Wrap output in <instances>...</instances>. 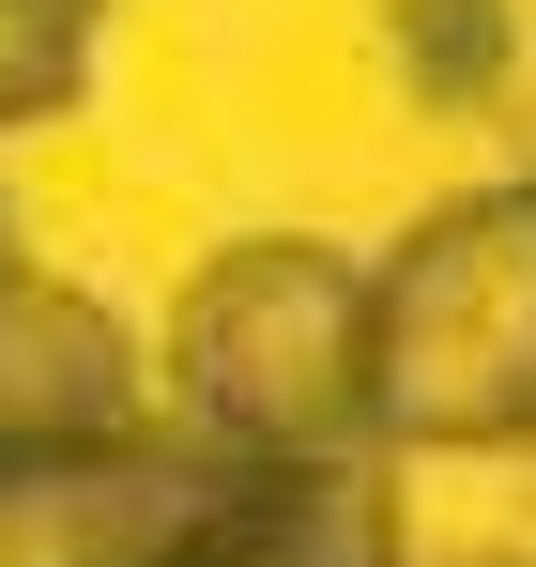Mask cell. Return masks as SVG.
<instances>
[{
  "label": "cell",
  "instance_id": "6da1fadb",
  "mask_svg": "<svg viewBox=\"0 0 536 567\" xmlns=\"http://www.w3.org/2000/svg\"><path fill=\"white\" fill-rule=\"evenodd\" d=\"M368 445H536V169L414 215V246L368 261Z\"/></svg>",
  "mask_w": 536,
  "mask_h": 567
},
{
  "label": "cell",
  "instance_id": "7a4b0ae2",
  "mask_svg": "<svg viewBox=\"0 0 536 567\" xmlns=\"http://www.w3.org/2000/svg\"><path fill=\"white\" fill-rule=\"evenodd\" d=\"M169 383L230 461H368V261L338 246H230L169 322Z\"/></svg>",
  "mask_w": 536,
  "mask_h": 567
},
{
  "label": "cell",
  "instance_id": "3957f363",
  "mask_svg": "<svg viewBox=\"0 0 536 567\" xmlns=\"http://www.w3.org/2000/svg\"><path fill=\"white\" fill-rule=\"evenodd\" d=\"M230 445L107 430V445H0V567H169L230 506Z\"/></svg>",
  "mask_w": 536,
  "mask_h": 567
},
{
  "label": "cell",
  "instance_id": "277c9868",
  "mask_svg": "<svg viewBox=\"0 0 536 567\" xmlns=\"http://www.w3.org/2000/svg\"><path fill=\"white\" fill-rule=\"evenodd\" d=\"M107 430H154L138 338L47 261H0V445H107Z\"/></svg>",
  "mask_w": 536,
  "mask_h": 567
},
{
  "label": "cell",
  "instance_id": "5b68a950",
  "mask_svg": "<svg viewBox=\"0 0 536 567\" xmlns=\"http://www.w3.org/2000/svg\"><path fill=\"white\" fill-rule=\"evenodd\" d=\"M169 567H399V491L383 461H246Z\"/></svg>",
  "mask_w": 536,
  "mask_h": 567
},
{
  "label": "cell",
  "instance_id": "8992f818",
  "mask_svg": "<svg viewBox=\"0 0 536 567\" xmlns=\"http://www.w3.org/2000/svg\"><path fill=\"white\" fill-rule=\"evenodd\" d=\"M506 62H522V16L506 0H399V78L430 107H491Z\"/></svg>",
  "mask_w": 536,
  "mask_h": 567
},
{
  "label": "cell",
  "instance_id": "52a82bcc",
  "mask_svg": "<svg viewBox=\"0 0 536 567\" xmlns=\"http://www.w3.org/2000/svg\"><path fill=\"white\" fill-rule=\"evenodd\" d=\"M92 78V0H0V123H47Z\"/></svg>",
  "mask_w": 536,
  "mask_h": 567
},
{
  "label": "cell",
  "instance_id": "ba28073f",
  "mask_svg": "<svg viewBox=\"0 0 536 567\" xmlns=\"http://www.w3.org/2000/svg\"><path fill=\"white\" fill-rule=\"evenodd\" d=\"M0 261H16V215H0Z\"/></svg>",
  "mask_w": 536,
  "mask_h": 567
}]
</instances>
